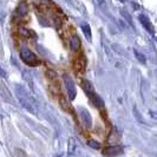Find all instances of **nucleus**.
<instances>
[{"label":"nucleus","mask_w":157,"mask_h":157,"mask_svg":"<svg viewBox=\"0 0 157 157\" xmlns=\"http://www.w3.org/2000/svg\"><path fill=\"white\" fill-rule=\"evenodd\" d=\"M60 104H62V106H64V109H65L66 111H68V104L66 103L64 97H60Z\"/></svg>","instance_id":"dca6fc26"},{"label":"nucleus","mask_w":157,"mask_h":157,"mask_svg":"<svg viewBox=\"0 0 157 157\" xmlns=\"http://www.w3.org/2000/svg\"><path fill=\"white\" fill-rule=\"evenodd\" d=\"M19 34L22 35V37H25V38H32L35 35L32 30H28V28H26V27H20L19 28Z\"/></svg>","instance_id":"9d476101"},{"label":"nucleus","mask_w":157,"mask_h":157,"mask_svg":"<svg viewBox=\"0 0 157 157\" xmlns=\"http://www.w3.org/2000/svg\"><path fill=\"white\" fill-rule=\"evenodd\" d=\"M19 56H20V59H22V62L26 65H28V66H38V65H40L39 58L35 56L28 47H26V46H22V48H20Z\"/></svg>","instance_id":"f03ea898"},{"label":"nucleus","mask_w":157,"mask_h":157,"mask_svg":"<svg viewBox=\"0 0 157 157\" xmlns=\"http://www.w3.org/2000/svg\"><path fill=\"white\" fill-rule=\"evenodd\" d=\"M138 19H139V22L144 26V28H145V30H148V31H149L151 34H154V27H152V25H151L150 19H149L146 15H144V14H141V15L138 17Z\"/></svg>","instance_id":"0eeeda50"},{"label":"nucleus","mask_w":157,"mask_h":157,"mask_svg":"<svg viewBox=\"0 0 157 157\" xmlns=\"http://www.w3.org/2000/svg\"><path fill=\"white\" fill-rule=\"evenodd\" d=\"M80 27H82V30H83V33L85 34L86 39H88V40H91V28H90L89 24L83 22V24L80 25Z\"/></svg>","instance_id":"9b49d317"},{"label":"nucleus","mask_w":157,"mask_h":157,"mask_svg":"<svg viewBox=\"0 0 157 157\" xmlns=\"http://www.w3.org/2000/svg\"><path fill=\"white\" fill-rule=\"evenodd\" d=\"M123 151V148L119 145H111V146H108L103 150V155L104 156H108V157H115L119 154H122Z\"/></svg>","instance_id":"39448f33"},{"label":"nucleus","mask_w":157,"mask_h":157,"mask_svg":"<svg viewBox=\"0 0 157 157\" xmlns=\"http://www.w3.org/2000/svg\"><path fill=\"white\" fill-rule=\"evenodd\" d=\"M82 86H83L84 91H85L88 95H89L90 92H92V91H93V88H92V85H91V83H90L89 80H83Z\"/></svg>","instance_id":"f8f14e48"},{"label":"nucleus","mask_w":157,"mask_h":157,"mask_svg":"<svg viewBox=\"0 0 157 157\" xmlns=\"http://www.w3.org/2000/svg\"><path fill=\"white\" fill-rule=\"evenodd\" d=\"M79 117H80V121L83 125L86 128V129H91V125H92V118H91V115L89 113L88 110L85 109H79Z\"/></svg>","instance_id":"20e7f679"},{"label":"nucleus","mask_w":157,"mask_h":157,"mask_svg":"<svg viewBox=\"0 0 157 157\" xmlns=\"http://www.w3.org/2000/svg\"><path fill=\"white\" fill-rule=\"evenodd\" d=\"M64 83H65V88H66L67 95H68L70 99H71V101H72V99H75L77 91H76V85H75L73 80L70 78L68 76L65 75V76H64Z\"/></svg>","instance_id":"7ed1b4c3"},{"label":"nucleus","mask_w":157,"mask_h":157,"mask_svg":"<svg viewBox=\"0 0 157 157\" xmlns=\"http://www.w3.org/2000/svg\"><path fill=\"white\" fill-rule=\"evenodd\" d=\"M46 77L50 79H55L57 77V73L52 70H48V71H46Z\"/></svg>","instance_id":"2eb2a0df"},{"label":"nucleus","mask_w":157,"mask_h":157,"mask_svg":"<svg viewBox=\"0 0 157 157\" xmlns=\"http://www.w3.org/2000/svg\"><path fill=\"white\" fill-rule=\"evenodd\" d=\"M134 52H135V56H136V58L138 59V62H139V63H143V64H144V63L146 62V58H145V57L143 56V55H142L141 52H138L137 50H134Z\"/></svg>","instance_id":"ddd939ff"},{"label":"nucleus","mask_w":157,"mask_h":157,"mask_svg":"<svg viewBox=\"0 0 157 157\" xmlns=\"http://www.w3.org/2000/svg\"><path fill=\"white\" fill-rule=\"evenodd\" d=\"M89 96H90V99L93 103L95 106H97V108H103V106H104V102H103V99H102L97 93H95V92L92 91V92L89 93Z\"/></svg>","instance_id":"1a4fd4ad"},{"label":"nucleus","mask_w":157,"mask_h":157,"mask_svg":"<svg viewBox=\"0 0 157 157\" xmlns=\"http://www.w3.org/2000/svg\"><path fill=\"white\" fill-rule=\"evenodd\" d=\"M26 14H27V5H26L25 2H22V4L17 7L15 12H14V17H15V18H24Z\"/></svg>","instance_id":"6e6552de"},{"label":"nucleus","mask_w":157,"mask_h":157,"mask_svg":"<svg viewBox=\"0 0 157 157\" xmlns=\"http://www.w3.org/2000/svg\"><path fill=\"white\" fill-rule=\"evenodd\" d=\"M80 46H82V42H80L79 37L77 34H73V35L70 38V48H71L73 52H77V51H79Z\"/></svg>","instance_id":"423d86ee"},{"label":"nucleus","mask_w":157,"mask_h":157,"mask_svg":"<svg viewBox=\"0 0 157 157\" xmlns=\"http://www.w3.org/2000/svg\"><path fill=\"white\" fill-rule=\"evenodd\" d=\"M88 144H89L91 148H93V149H101V143L99 142H97V141H95V139H91L88 142Z\"/></svg>","instance_id":"4468645a"},{"label":"nucleus","mask_w":157,"mask_h":157,"mask_svg":"<svg viewBox=\"0 0 157 157\" xmlns=\"http://www.w3.org/2000/svg\"><path fill=\"white\" fill-rule=\"evenodd\" d=\"M14 91H15V96L17 99L20 103L22 108L31 113H35L37 112V104L34 102L33 97L31 96V93L25 89L20 84H15L14 85Z\"/></svg>","instance_id":"f257e3e1"}]
</instances>
